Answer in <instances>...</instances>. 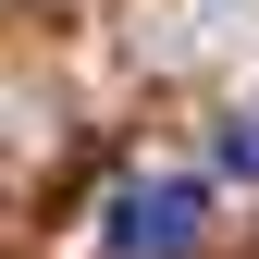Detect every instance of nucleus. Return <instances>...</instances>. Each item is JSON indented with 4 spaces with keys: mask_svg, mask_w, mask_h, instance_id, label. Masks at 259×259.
<instances>
[{
    "mask_svg": "<svg viewBox=\"0 0 259 259\" xmlns=\"http://www.w3.org/2000/svg\"><path fill=\"white\" fill-rule=\"evenodd\" d=\"M198 222H210V198H198L185 173L123 185V198H111V259H185V247H198Z\"/></svg>",
    "mask_w": 259,
    "mask_h": 259,
    "instance_id": "nucleus-1",
    "label": "nucleus"
},
{
    "mask_svg": "<svg viewBox=\"0 0 259 259\" xmlns=\"http://www.w3.org/2000/svg\"><path fill=\"white\" fill-rule=\"evenodd\" d=\"M222 173H235V185H259V111H235V123H222Z\"/></svg>",
    "mask_w": 259,
    "mask_h": 259,
    "instance_id": "nucleus-2",
    "label": "nucleus"
}]
</instances>
